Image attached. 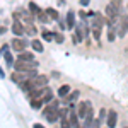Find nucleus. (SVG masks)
<instances>
[{
  "label": "nucleus",
  "instance_id": "0eeeda50",
  "mask_svg": "<svg viewBox=\"0 0 128 128\" xmlns=\"http://www.w3.org/2000/svg\"><path fill=\"white\" fill-rule=\"evenodd\" d=\"M87 34H89L87 24H86V22H80L79 26H77V29H75V34H74V43H80Z\"/></svg>",
  "mask_w": 128,
  "mask_h": 128
},
{
  "label": "nucleus",
  "instance_id": "6ab92c4d",
  "mask_svg": "<svg viewBox=\"0 0 128 128\" xmlns=\"http://www.w3.org/2000/svg\"><path fill=\"white\" fill-rule=\"evenodd\" d=\"M44 12H46V16L50 17V20H58L60 19V17H58V12H56L55 9H50V7H48Z\"/></svg>",
  "mask_w": 128,
  "mask_h": 128
},
{
  "label": "nucleus",
  "instance_id": "5701e85b",
  "mask_svg": "<svg viewBox=\"0 0 128 128\" xmlns=\"http://www.w3.org/2000/svg\"><path fill=\"white\" fill-rule=\"evenodd\" d=\"M79 90H74V92H70L68 96H67V99H65V102H74L75 99H79Z\"/></svg>",
  "mask_w": 128,
  "mask_h": 128
},
{
  "label": "nucleus",
  "instance_id": "4468645a",
  "mask_svg": "<svg viewBox=\"0 0 128 128\" xmlns=\"http://www.w3.org/2000/svg\"><path fill=\"white\" fill-rule=\"evenodd\" d=\"M12 32H14L17 38H20V36L26 32V28H24V24H22V22H19V20H14V24H12Z\"/></svg>",
  "mask_w": 128,
  "mask_h": 128
},
{
  "label": "nucleus",
  "instance_id": "412c9836",
  "mask_svg": "<svg viewBox=\"0 0 128 128\" xmlns=\"http://www.w3.org/2000/svg\"><path fill=\"white\" fill-rule=\"evenodd\" d=\"M31 46H32V50H34V51H38V53H43V44H41V41L32 40V41H31Z\"/></svg>",
  "mask_w": 128,
  "mask_h": 128
},
{
  "label": "nucleus",
  "instance_id": "1a4fd4ad",
  "mask_svg": "<svg viewBox=\"0 0 128 128\" xmlns=\"http://www.w3.org/2000/svg\"><path fill=\"white\" fill-rule=\"evenodd\" d=\"M14 19L16 20H24V22H28V26L29 24H32V14H29V12H26V10H16L14 12Z\"/></svg>",
  "mask_w": 128,
  "mask_h": 128
},
{
  "label": "nucleus",
  "instance_id": "f8f14e48",
  "mask_svg": "<svg viewBox=\"0 0 128 128\" xmlns=\"http://www.w3.org/2000/svg\"><path fill=\"white\" fill-rule=\"evenodd\" d=\"M116 120H118V113L116 111H108L106 114V123H108V128H114L116 126Z\"/></svg>",
  "mask_w": 128,
  "mask_h": 128
},
{
  "label": "nucleus",
  "instance_id": "cd10ccee",
  "mask_svg": "<svg viewBox=\"0 0 128 128\" xmlns=\"http://www.w3.org/2000/svg\"><path fill=\"white\" fill-rule=\"evenodd\" d=\"M63 40H65V38H63V34L55 32V41H56V43H63Z\"/></svg>",
  "mask_w": 128,
  "mask_h": 128
},
{
  "label": "nucleus",
  "instance_id": "c756f323",
  "mask_svg": "<svg viewBox=\"0 0 128 128\" xmlns=\"http://www.w3.org/2000/svg\"><path fill=\"white\" fill-rule=\"evenodd\" d=\"M32 128H44V126H43L41 123H34V125H32Z\"/></svg>",
  "mask_w": 128,
  "mask_h": 128
},
{
  "label": "nucleus",
  "instance_id": "6e6552de",
  "mask_svg": "<svg viewBox=\"0 0 128 128\" xmlns=\"http://www.w3.org/2000/svg\"><path fill=\"white\" fill-rule=\"evenodd\" d=\"M116 22H118L116 32H118V36H120V38H123V36L126 34V31H128V16L118 17V19H116Z\"/></svg>",
  "mask_w": 128,
  "mask_h": 128
},
{
  "label": "nucleus",
  "instance_id": "dca6fc26",
  "mask_svg": "<svg viewBox=\"0 0 128 128\" xmlns=\"http://www.w3.org/2000/svg\"><path fill=\"white\" fill-rule=\"evenodd\" d=\"M17 60L19 62H34V56H32V53H29V51H20Z\"/></svg>",
  "mask_w": 128,
  "mask_h": 128
},
{
  "label": "nucleus",
  "instance_id": "4be33fe9",
  "mask_svg": "<svg viewBox=\"0 0 128 128\" xmlns=\"http://www.w3.org/2000/svg\"><path fill=\"white\" fill-rule=\"evenodd\" d=\"M29 104H31V108H32V109H40L41 106H43V101H41V99H38V98H32Z\"/></svg>",
  "mask_w": 128,
  "mask_h": 128
},
{
  "label": "nucleus",
  "instance_id": "b1692460",
  "mask_svg": "<svg viewBox=\"0 0 128 128\" xmlns=\"http://www.w3.org/2000/svg\"><path fill=\"white\" fill-rule=\"evenodd\" d=\"M38 19H40L41 22H48L50 17L46 16V12H44V10H40V12H38Z\"/></svg>",
  "mask_w": 128,
  "mask_h": 128
},
{
  "label": "nucleus",
  "instance_id": "9b49d317",
  "mask_svg": "<svg viewBox=\"0 0 128 128\" xmlns=\"http://www.w3.org/2000/svg\"><path fill=\"white\" fill-rule=\"evenodd\" d=\"M67 120H68V123H70V126H72V128H82V126H80V123H79L77 111H75V109L70 108L68 111H67Z\"/></svg>",
  "mask_w": 128,
  "mask_h": 128
},
{
  "label": "nucleus",
  "instance_id": "9d476101",
  "mask_svg": "<svg viewBox=\"0 0 128 128\" xmlns=\"http://www.w3.org/2000/svg\"><path fill=\"white\" fill-rule=\"evenodd\" d=\"M31 75H34V74H24V72H14L12 75H10V80L12 82H16L17 86H20L22 82H26V80H29Z\"/></svg>",
  "mask_w": 128,
  "mask_h": 128
},
{
  "label": "nucleus",
  "instance_id": "393cba45",
  "mask_svg": "<svg viewBox=\"0 0 128 128\" xmlns=\"http://www.w3.org/2000/svg\"><path fill=\"white\" fill-rule=\"evenodd\" d=\"M4 60H5V63H7V65H14V58H12V55H10L9 51H7V53H4Z\"/></svg>",
  "mask_w": 128,
  "mask_h": 128
},
{
  "label": "nucleus",
  "instance_id": "20e7f679",
  "mask_svg": "<svg viewBox=\"0 0 128 128\" xmlns=\"http://www.w3.org/2000/svg\"><path fill=\"white\" fill-rule=\"evenodd\" d=\"M43 116L48 120L50 123H53V121H56L60 116V111H58V102L56 101H50V106L44 111H43Z\"/></svg>",
  "mask_w": 128,
  "mask_h": 128
},
{
  "label": "nucleus",
  "instance_id": "39448f33",
  "mask_svg": "<svg viewBox=\"0 0 128 128\" xmlns=\"http://www.w3.org/2000/svg\"><path fill=\"white\" fill-rule=\"evenodd\" d=\"M29 84H31V87H32V90L36 89H43V87H46V84H48V77L46 75H41V74H34V75H31V79H29Z\"/></svg>",
  "mask_w": 128,
  "mask_h": 128
},
{
  "label": "nucleus",
  "instance_id": "7ed1b4c3",
  "mask_svg": "<svg viewBox=\"0 0 128 128\" xmlns=\"http://www.w3.org/2000/svg\"><path fill=\"white\" fill-rule=\"evenodd\" d=\"M16 72H24V74H32L38 70V62H14Z\"/></svg>",
  "mask_w": 128,
  "mask_h": 128
},
{
  "label": "nucleus",
  "instance_id": "a878e982",
  "mask_svg": "<svg viewBox=\"0 0 128 128\" xmlns=\"http://www.w3.org/2000/svg\"><path fill=\"white\" fill-rule=\"evenodd\" d=\"M36 32H38V29H36V28H34L32 24H29V26L26 28V34H29V36H34Z\"/></svg>",
  "mask_w": 128,
  "mask_h": 128
},
{
  "label": "nucleus",
  "instance_id": "2f4dec72",
  "mask_svg": "<svg viewBox=\"0 0 128 128\" xmlns=\"http://www.w3.org/2000/svg\"><path fill=\"white\" fill-rule=\"evenodd\" d=\"M0 77H5V74H4V70L0 68Z\"/></svg>",
  "mask_w": 128,
  "mask_h": 128
},
{
  "label": "nucleus",
  "instance_id": "ddd939ff",
  "mask_svg": "<svg viewBox=\"0 0 128 128\" xmlns=\"http://www.w3.org/2000/svg\"><path fill=\"white\" fill-rule=\"evenodd\" d=\"M10 46L16 50V51H24V48H26V41L22 40V38H14V40L10 41Z\"/></svg>",
  "mask_w": 128,
  "mask_h": 128
},
{
  "label": "nucleus",
  "instance_id": "c85d7f7f",
  "mask_svg": "<svg viewBox=\"0 0 128 128\" xmlns=\"http://www.w3.org/2000/svg\"><path fill=\"white\" fill-rule=\"evenodd\" d=\"M106 114H108V111H106V109L102 108L101 111H99V121H102V120L106 118Z\"/></svg>",
  "mask_w": 128,
  "mask_h": 128
},
{
  "label": "nucleus",
  "instance_id": "a211bd4d",
  "mask_svg": "<svg viewBox=\"0 0 128 128\" xmlns=\"http://www.w3.org/2000/svg\"><path fill=\"white\" fill-rule=\"evenodd\" d=\"M41 36H43L44 41H53L55 40V32H53V31H48V29L41 31Z\"/></svg>",
  "mask_w": 128,
  "mask_h": 128
},
{
  "label": "nucleus",
  "instance_id": "f3484780",
  "mask_svg": "<svg viewBox=\"0 0 128 128\" xmlns=\"http://www.w3.org/2000/svg\"><path fill=\"white\" fill-rule=\"evenodd\" d=\"M108 40L109 41L116 40V29H114V24H109V22H108Z\"/></svg>",
  "mask_w": 128,
  "mask_h": 128
},
{
  "label": "nucleus",
  "instance_id": "7c9ffc66",
  "mask_svg": "<svg viewBox=\"0 0 128 128\" xmlns=\"http://www.w3.org/2000/svg\"><path fill=\"white\" fill-rule=\"evenodd\" d=\"M80 4L82 5H89V0H80Z\"/></svg>",
  "mask_w": 128,
  "mask_h": 128
},
{
  "label": "nucleus",
  "instance_id": "f257e3e1",
  "mask_svg": "<svg viewBox=\"0 0 128 128\" xmlns=\"http://www.w3.org/2000/svg\"><path fill=\"white\" fill-rule=\"evenodd\" d=\"M121 5H123V2L121 0H111L108 4V7H106V16H108V22L109 24H114L116 19H118V14L120 10H121Z\"/></svg>",
  "mask_w": 128,
  "mask_h": 128
},
{
  "label": "nucleus",
  "instance_id": "2eb2a0df",
  "mask_svg": "<svg viewBox=\"0 0 128 128\" xmlns=\"http://www.w3.org/2000/svg\"><path fill=\"white\" fill-rule=\"evenodd\" d=\"M67 28L68 29L75 28V12L74 10H68V14H67Z\"/></svg>",
  "mask_w": 128,
  "mask_h": 128
},
{
  "label": "nucleus",
  "instance_id": "473e14b6",
  "mask_svg": "<svg viewBox=\"0 0 128 128\" xmlns=\"http://www.w3.org/2000/svg\"><path fill=\"white\" fill-rule=\"evenodd\" d=\"M125 128H128V126H125Z\"/></svg>",
  "mask_w": 128,
  "mask_h": 128
},
{
  "label": "nucleus",
  "instance_id": "423d86ee",
  "mask_svg": "<svg viewBox=\"0 0 128 128\" xmlns=\"http://www.w3.org/2000/svg\"><path fill=\"white\" fill-rule=\"evenodd\" d=\"M77 114H79V118H89V116H92L94 114V111H92V104L89 102V101H82L79 104V108H77Z\"/></svg>",
  "mask_w": 128,
  "mask_h": 128
},
{
  "label": "nucleus",
  "instance_id": "f03ea898",
  "mask_svg": "<svg viewBox=\"0 0 128 128\" xmlns=\"http://www.w3.org/2000/svg\"><path fill=\"white\" fill-rule=\"evenodd\" d=\"M102 24H104V19L101 14H94V17L90 20V32H92V38L98 41H101V32H102Z\"/></svg>",
  "mask_w": 128,
  "mask_h": 128
},
{
  "label": "nucleus",
  "instance_id": "bb28decb",
  "mask_svg": "<svg viewBox=\"0 0 128 128\" xmlns=\"http://www.w3.org/2000/svg\"><path fill=\"white\" fill-rule=\"evenodd\" d=\"M29 10L32 12V14H38L41 9L38 7V5H36V2H29Z\"/></svg>",
  "mask_w": 128,
  "mask_h": 128
},
{
  "label": "nucleus",
  "instance_id": "aec40b11",
  "mask_svg": "<svg viewBox=\"0 0 128 128\" xmlns=\"http://www.w3.org/2000/svg\"><path fill=\"white\" fill-rule=\"evenodd\" d=\"M68 92H70V86H67V84H63V86L58 89V96H60V98L68 96Z\"/></svg>",
  "mask_w": 128,
  "mask_h": 128
}]
</instances>
